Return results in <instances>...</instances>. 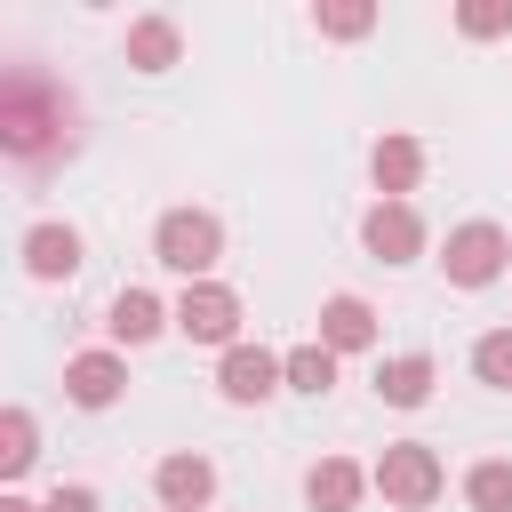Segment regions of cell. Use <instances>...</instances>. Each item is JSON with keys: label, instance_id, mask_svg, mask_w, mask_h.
<instances>
[{"label": "cell", "instance_id": "cell-7", "mask_svg": "<svg viewBox=\"0 0 512 512\" xmlns=\"http://www.w3.org/2000/svg\"><path fill=\"white\" fill-rule=\"evenodd\" d=\"M288 384V368H280V352H264V344H232L224 360H216V392L232 400V408H256V400H272Z\"/></svg>", "mask_w": 512, "mask_h": 512}, {"label": "cell", "instance_id": "cell-23", "mask_svg": "<svg viewBox=\"0 0 512 512\" xmlns=\"http://www.w3.org/2000/svg\"><path fill=\"white\" fill-rule=\"evenodd\" d=\"M40 512H104V496H96V488H80V480H72V488H56V496H48V504H40Z\"/></svg>", "mask_w": 512, "mask_h": 512}, {"label": "cell", "instance_id": "cell-1", "mask_svg": "<svg viewBox=\"0 0 512 512\" xmlns=\"http://www.w3.org/2000/svg\"><path fill=\"white\" fill-rule=\"evenodd\" d=\"M368 488H376L392 512H432V504H440V488H448V464H440V448H432V440H392V448L376 456Z\"/></svg>", "mask_w": 512, "mask_h": 512}, {"label": "cell", "instance_id": "cell-4", "mask_svg": "<svg viewBox=\"0 0 512 512\" xmlns=\"http://www.w3.org/2000/svg\"><path fill=\"white\" fill-rule=\"evenodd\" d=\"M176 336L232 352V344H240V288H224V280H184V296H176Z\"/></svg>", "mask_w": 512, "mask_h": 512}, {"label": "cell", "instance_id": "cell-8", "mask_svg": "<svg viewBox=\"0 0 512 512\" xmlns=\"http://www.w3.org/2000/svg\"><path fill=\"white\" fill-rule=\"evenodd\" d=\"M120 392H128V360H120L112 344L64 360V400H72V408H112Z\"/></svg>", "mask_w": 512, "mask_h": 512}, {"label": "cell", "instance_id": "cell-14", "mask_svg": "<svg viewBox=\"0 0 512 512\" xmlns=\"http://www.w3.org/2000/svg\"><path fill=\"white\" fill-rule=\"evenodd\" d=\"M360 496H368V472H360L352 456H320V464L304 472V504H312V512H352Z\"/></svg>", "mask_w": 512, "mask_h": 512}, {"label": "cell", "instance_id": "cell-19", "mask_svg": "<svg viewBox=\"0 0 512 512\" xmlns=\"http://www.w3.org/2000/svg\"><path fill=\"white\" fill-rule=\"evenodd\" d=\"M312 32H320V40H368V32H376V8H368V0H320V8H312Z\"/></svg>", "mask_w": 512, "mask_h": 512}, {"label": "cell", "instance_id": "cell-11", "mask_svg": "<svg viewBox=\"0 0 512 512\" xmlns=\"http://www.w3.org/2000/svg\"><path fill=\"white\" fill-rule=\"evenodd\" d=\"M104 328H112V344H152L160 328H176V304H160L152 288H120L104 304Z\"/></svg>", "mask_w": 512, "mask_h": 512}, {"label": "cell", "instance_id": "cell-10", "mask_svg": "<svg viewBox=\"0 0 512 512\" xmlns=\"http://www.w3.org/2000/svg\"><path fill=\"white\" fill-rule=\"evenodd\" d=\"M368 176H376V200H408V192L424 184V144H416L408 128L376 136V152H368Z\"/></svg>", "mask_w": 512, "mask_h": 512}, {"label": "cell", "instance_id": "cell-3", "mask_svg": "<svg viewBox=\"0 0 512 512\" xmlns=\"http://www.w3.org/2000/svg\"><path fill=\"white\" fill-rule=\"evenodd\" d=\"M440 272H448V288H488V280H504V272H512V232L488 224V216L456 224L448 248H440Z\"/></svg>", "mask_w": 512, "mask_h": 512}, {"label": "cell", "instance_id": "cell-18", "mask_svg": "<svg viewBox=\"0 0 512 512\" xmlns=\"http://www.w3.org/2000/svg\"><path fill=\"white\" fill-rule=\"evenodd\" d=\"M464 504L472 512H512V456H480L464 472Z\"/></svg>", "mask_w": 512, "mask_h": 512}, {"label": "cell", "instance_id": "cell-2", "mask_svg": "<svg viewBox=\"0 0 512 512\" xmlns=\"http://www.w3.org/2000/svg\"><path fill=\"white\" fill-rule=\"evenodd\" d=\"M152 256H160L168 272H184V280H208L216 256H224V224H216L208 208H168V216L152 224Z\"/></svg>", "mask_w": 512, "mask_h": 512}, {"label": "cell", "instance_id": "cell-22", "mask_svg": "<svg viewBox=\"0 0 512 512\" xmlns=\"http://www.w3.org/2000/svg\"><path fill=\"white\" fill-rule=\"evenodd\" d=\"M456 32L464 40H504L512 32V0H464L456 8Z\"/></svg>", "mask_w": 512, "mask_h": 512}, {"label": "cell", "instance_id": "cell-17", "mask_svg": "<svg viewBox=\"0 0 512 512\" xmlns=\"http://www.w3.org/2000/svg\"><path fill=\"white\" fill-rule=\"evenodd\" d=\"M280 368H288V392H304V400H320L328 384H336V352L312 336V344H296V352H280Z\"/></svg>", "mask_w": 512, "mask_h": 512}, {"label": "cell", "instance_id": "cell-13", "mask_svg": "<svg viewBox=\"0 0 512 512\" xmlns=\"http://www.w3.org/2000/svg\"><path fill=\"white\" fill-rule=\"evenodd\" d=\"M320 344H328L336 360H344V352H368V344H376V304L352 296V288L328 296V304H320Z\"/></svg>", "mask_w": 512, "mask_h": 512}, {"label": "cell", "instance_id": "cell-12", "mask_svg": "<svg viewBox=\"0 0 512 512\" xmlns=\"http://www.w3.org/2000/svg\"><path fill=\"white\" fill-rule=\"evenodd\" d=\"M24 272H32V280H48V288H56V280H72V272H80V232H72V224H56V216H48V224H32V232H24Z\"/></svg>", "mask_w": 512, "mask_h": 512}, {"label": "cell", "instance_id": "cell-5", "mask_svg": "<svg viewBox=\"0 0 512 512\" xmlns=\"http://www.w3.org/2000/svg\"><path fill=\"white\" fill-rule=\"evenodd\" d=\"M40 96H48V88H40L32 72H8V96H0V144H8L16 160H40V152H48V128H64V120L40 112Z\"/></svg>", "mask_w": 512, "mask_h": 512}, {"label": "cell", "instance_id": "cell-9", "mask_svg": "<svg viewBox=\"0 0 512 512\" xmlns=\"http://www.w3.org/2000/svg\"><path fill=\"white\" fill-rule=\"evenodd\" d=\"M152 496H160L168 512H208V496H216V464H208L200 448H176V456L152 464Z\"/></svg>", "mask_w": 512, "mask_h": 512}, {"label": "cell", "instance_id": "cell-15", "mask_svg": "<svg viewBox=\"0 0 512 512\" xmlns=\"http://www.w3.org/2000/svg\"><path fill=\"white\" fill-rule=\"evenodd\" d=\"M432 376H440L432 352H400V360L376 368V400H384V408H424V400H432Z\"/></svg>", "mask_w": 512, "mask_h": 512}, {"label": "cell", "instance_id": "cell-16", "mask_svg": "<svg viewBox=\"0 0 512 512\" xmlns=\"http://www.w3.org/2000/svg\"><path fill=\"white\" fill-rule=\"evenodd\" d=\"M176 56H184L176 16H136V24H128V64H136V72H168Z\"/></svg>", "mask_w": 512, "mask_h": 512}, {"label": "cell", "instance_id": "cell-24", "mask_svg": "<svg viewBox=\"0 0 512 512\" xmlns=\"http://www.w3.org/2000/svg\"><path fill=\"white\" fill-rule=\"evenodd\" d=\"M0 512H40V504L32 496H0Z\"/></svg>", "mask_w": 512, "mask_h": 512}, {"label": "cell", "instance_id": "cell-21", "mask_svg": "<svg viewBox=\"0 0 512 512\" xmlns=\"http://www.w3.org/2000/svg\"><path fill=\"white\" fill-rule=\"evenodd\" d=\"M472 376H480L488 392H512V328H488V336L472 344Z\"/></svg>", "mask_w": 512, "mask_h": 512}, {"label": "cell", "instance_id": "cell-6", "mask_svg": "<svg viewBox=\"0 0 512 512\" xmlns=\"http://www.w3.org/2000/svg\"><path fill=\"white\" fill-rule=\"evenodd\" d=\"M360 248H368L376 264H416V256H424V216H416V200H376V208L360 216Z\"/></svg>", "mask_w": 512, "mask_h": 512}, {"label": "cell", "instance_id": "cell-20", "mask_svg": "<svg viewBox=\"0 0 512 512\" xmlns=\"http://www.w3.org/2000/svg\"><path fill=\"white\" fill-rule=\"evenodd\" d=\"M32 456H40V424H32V408H8L0 416V472L16 480V472H32Z\"/></svg>", "mask_w": 512, "mask_h": 512}]
</instances>
